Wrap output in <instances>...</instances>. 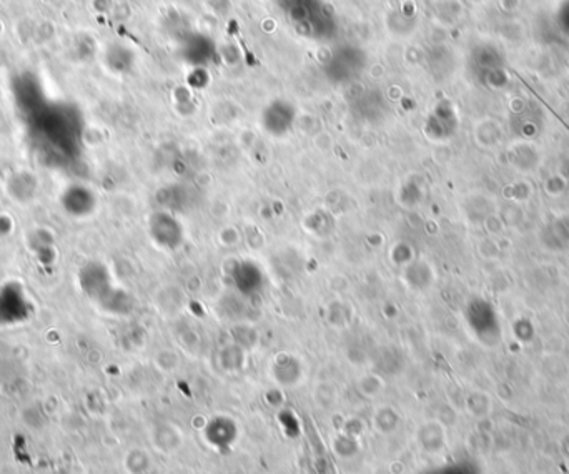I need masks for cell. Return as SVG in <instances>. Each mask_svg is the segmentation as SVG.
Instances as JSON below:
<instances>
[{"instance_id": "obj_1", "label": "cell", "mask_w": 569, "mask_h": 474, "mask_svg": "<svg viewBox=\"0 0 569 474\" xmlns=\"http://www.w3.org/2000/svg\"><path fill=\"white\" fill-rule=\"evenodd\" d=\"M77 282L84 295L103 310L120 313L129 305V296L113 283L110 272L100 262L85 263L79 270Z\"/></svg>"}, {"instance_id": "obj_2", "label": "cell", "mask_w": 569, "mask_h": 474, "mask_svg": "<svg viewBox=\"0 0 569 474\" xmlns=\"http://www.w3.org/2000/svg\"><path fill=\"white\" fill-rule=\"evenodd\" d=\"M30 311L25 288L18 282H7L0 287V325H17L27 320Z\"/></svg>"}, {"instance_id": "obj_3", "label": "cell", "mask_w": 569, "mask_h": 474, "mask_svg": "<svg viewBox=\"0 0 569 474\" xmlns=\"http://www.w3.org/2000/svg\"><path fill=\"white\" fill-rule=\"evenodd\" d=\"M149 235L156 246L175 250L183 241L182 224L170 212H155L149 218Z\"/></svg>"}, {"instance_id": "obj_4", "label": "cell", "mask_w": 569, "mask_h": 474, "mask_svg": "<svg viewBox=\"0 0 569 474\" xmlns=\"http://www.w3.org/2000/svg\"><path fill=\"white\" fill-rule=\"evenodd\" d=\"M60 207L65 215L72 218H87L97 208V195L92 188L82 183L69 185L60 193Z\"/></svg>"}, {"instance_id": "obj_5", "label": "cell", "mask_w": 569, "mask_h": 474, "mask_svg": "<svg viewBox=\"0 0 569 474\" xmlns=\"http://www.w3.org/2000/svg\"><path fill=\"white\" fill-rule=\"evenodd\" d=\"M466 316L469 326L481 338L486 335L493 336L500 331V323H498L495 308H493L490 301L483 300V298H474L473 301H469Z\"/></svg>"}, {"instance_id": "obj_6", "label": "cell", "mask_w": 569, "mask_h": 474, "mask_svg": "<svg viewBox=\"0 0 569 474\" xmlns=\"http://www.w3.org/2000/svg\"><path fill=\"white\" fill-rule=\"evenodd\" d=\"M416 441L430 454H438L447 448V429L439 421H426L416 429Z\"/></svg>"}, {"instance_id": "obj_7", "label": "cell", "mask_w": 569, "mask_h": 474, "mask_svg": "<svg viewBox=\"0 0 569 474\" xmlns=\"http://www.w3.org/2000/svg\"><path fill=\"white\" fill-rule=\"evenodd\" d=\"M273 374L275 379L284 386L295 385L301 374L300 363H298V359H295V357H290V354H278L273 362Z\"/></svg>"}, {"instance_id": "obj_8", "label": "cell", "mask_w": 569, "mask_h": 474, "mask_svg": "<svg viewBox=\"0 0 569 474\" xmlns=\"http://www.w3.org/2000/svg\"><path fill=\"white\" fill-rule=\"evenodd\" d=\"M37 193H39V183L30 175H17L8 182V195L18 203L35 200Z\"/></svg>"}, {"instance_id": "obj_9", "label": "cell", "mask_w": 569, "mask_h": 474, "mask_svg": "<svg viewBox=\"0 0 569 474\" xmlns=\"http://www.w3.org/2000/svg\"><path fill=\"white\" fill-rule=\"evenodd\" d=\"M155 446L163 453H173L182 448L183 434L177 426L165 423L155 429Z\"/></svg>"}, {"instance_id": "obj_10", "label": "cell", "mask_w": 569, "mask_h": 474, "mask_svg": "<svg viewBox=\"0 0 569 474\" xmlns=\"http://www.w3.org/2000/svg\"><path fill=\"white\" fill-rule=\"evenodd\" d=\"M235 283L238 284V288L243 290V293H253V290H257L260 284H262V273L255 267V263L243 262L235 270Z\"/></svg>"}, {"instance_id": "obj_11", "label": "cell", "mask_w": 569, "mask_h": 474, "mask_svg": "<svg viewBox=\"0 0 569 474\" xmlns=\"http://www.w3.org/2000/svg\"><path fill=\"white\" fill-rule=\"evenodd\" d=\"M30 245L32 251L35 253L37 260H40V263L50 265L54 263V236H50V233H47L45 230H37L34 235L30 236Z\"/></svg>"}, {"instance_id": "obj_12", "label": "cell", "mask_w": 569, "mask_h": 474, "mask_svg": "<svg viewBox=\"0 0 569 474\" xmlns=\"http://www.w3.org/2000/svg\"><path fill=\"white\" fill-rule=\"evenodd\" d=\"M373 424L374 429L381 434H391L395 433L400 426V415L395 407L391 406H383L377 410V413L373 416Z\"/></svg>"}, {"instance_id": "obj_13", "label": "cell", "mask_w": 569, "mask_h": 474, "mask_svg": "<svg viewBox=\"0 0 569 474\" xmlns=\"http://www.w3.org/2000/svg\"><path fill=\"white\" fill-rule=\"evenodd\" d=\"M333 449L340 458L350 459L358 453V441H357V438H353V436H348L343 433L340 438L335 439Z\"/></svg>"}, {"instance_id": "obj_14", "label": "cell", "mask_w": 569, "mask_h": 474, "mask_svg": "<svg viewBox=\"0 0 569 474\" xmlns=\"http://www.w3.org/2000/svg\"><path fill=\"white\" fill-rule=\"evenodd\" d=\"M383 386L385 385H383L381 378H379L378 374H373V373L364 374V376H362V379H360V383H358L360 391H362L364 396H369V398L379 395L383 390Z\"/></svg>"}, {"instance_id": "obj_15", "label": "cell", "mask_w": 569, "mask_h": 474, "mask_svg": "<svg viewBox=\"0 0 569 474\" xmlns=\"http://www.w3.org/2000/svg\"><path fill=\"white\" fill-rule=\"evenodd\" d=\"M132 463L139 464V473L145 471L150 464L149 456H146L145 451H132L129 456H127V464H132Z\"/></svg>"}, {"instance_id": "obj_16", "label": "cell", "mask_w": 569, "mask_h": 474, "mask_svg": "<svg viewBox=\"0 0 569 474\" xmlns=\"http://www.w3.org/2000/svg\"><path fill=\"white\" fill-rule=\"evenodd\" d=\"M13 231V220L7 215H0V238H7Z\"/></svg>"}, {"instance_id": "obj_17", "label": "cell", "mask_w": 569, "mask_h": 474, "mask_svg": "<svg viewBox=\"0 0 569 474\" xmlns=\"http://www.w3.org/2000/svg\"><path fill=\"white\" fill-rule=\"evenodd\" d=\"M362 431H363L362 423H360L358 420H352V421H348V423L345 424L343 433L348 434V436H353V438H358V436L362 434Z\"/></svg>"}]
</instances>
